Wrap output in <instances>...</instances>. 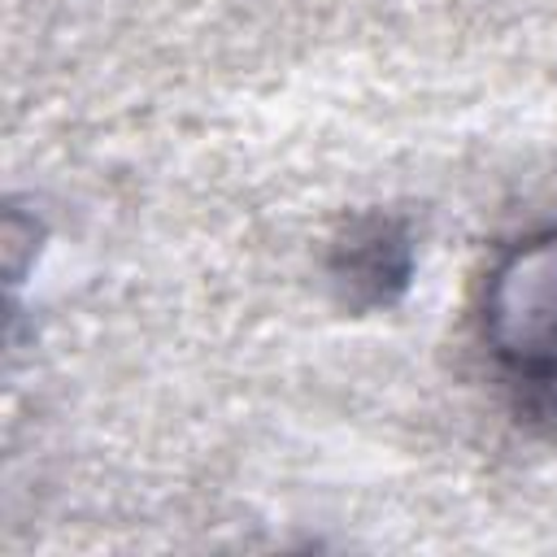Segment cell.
Wrapping results in <instances>:
<instances>
[{"mask_svg": "<svg viewBox=\"0 0 557 557\" xmlns=\"http://www.w3.org/2000/svg\"><path fill=\"white\" fill-rule=\"evenodd\" d=\"M409 244L387 222H366L361 231L339 244L335 278L348 287V300L357 305H387L409 283Z\"/></svg>", "mask_w": 557, "mask_h": 557, "instance_id": "7a4b0ae2", "label": "cell"}, {"mask_svg": "<svg viewBox=\"0 0 557 557\" xmlns=\"http://www.w3.org/2000/svg\"><path fill=\"white\" fill-rule=\"evenodd\" d=\"M483 339L522 413L557 431V226L513 244L487 274Z\"/></svg>", "mask_w": 557, "mask_h": 557, "instance_id": "6da1fadb", "label": "cell"}]
</instances>
